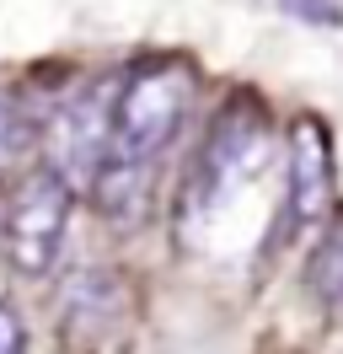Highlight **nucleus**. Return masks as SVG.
<instances>
[{"label":"nucleus","instance_id":"423d86ee","mask_svg":"<svg viewBox=\"0 0 343 354\" xmlns=\"http://www.w3.org/2000/svg\"><path fill=\"white\" fill-rule=\"evenodd\" d=\"M118 311H124V285H118L107 268L75 274L70 290H64V322H70V333H81V322H86V338H91V333H102L107 322H118Z\"/></svg>","mask_w":343,"mask_h":354},{"label":"nucleus","instance_id":"6e6552de","mask_svg":"<svg viewBox=\"0 0 343 354\" xmlns=\"http://www.w3.org/2000/svg\"><path fill=\"white\" fill-rule=\"evenodd\" d=\"M27 140H33V118L21 113V102L11 91H0V172L27 151Z\"/></svg>","mask_w":343,"mask_h":354},{"label":"nucleus","instance_id":"f257e3e1","mask_svg":"<svg viewBox=\"0 0 343 354\" xmlns=\"http://www.w3.org/2000/svg\"><path fill=\"white\" fill-rule=\"evenodd\" d=\"M274 161V129H268V113L257 97H231L225 108L214 113L204 145L188 167V183H183V221L198 225V221H214L225 204L252 183L263 167Z\"/></svg>","mask_w":343,"mask_h":354},{"label":"nucleus","instance_id":"0eeeda50","mask_svg":"<svg viewBox=\"0 0 343 354\" xmlns=\"http://www.w3.org/2000/svg\"><path fill=\"white\" fill-rule=\"evenodd\" d=\"M306 290L317 295L322 306L343 311V215L327 221V231L311 247V258H306Z\"/></svg>","mask_w":343,"mask_h":354},{"label":"nucleus","instance_id":"f03ea898","mask_svg":"<svg viewBox=\"0 0 343 354\" xmlns=\"http://www.w3.org/2000/svg\"><path fill=\"white\" fill-rule=\"evenodd\" d=\"M188 97H193L188 65H177V59L140 65L124 86H118L107 156H118V161H156V156L172 145V134L183 129Z\"/></svg>","mask_w":343,"mask_h":354},{"label":"nucleus","instance_id":"7ed1b4c3","mask_svg":"<svg viewBox=\"0 0 343 354\" xmlns=\"http://www.w3.org/2000/svg\"><path fill=\"white\" fill-rule=\"evenodd\" d=\"M70 209H75V188L64 183L48 161L38 172H27L17 183V194L6 204V258L17 274H48L59 263V247H64V231H70Z\"/></svg>","mask_w":343,"mask_h":354},{"label":"nucleus","instance_id":"1a4fd4ad","mask_svg":"<svg viewBox=\"0 0 343 354\" xmlns=\"http://www.w3.org/2000/svg\"><path fill=\"white\" fill-rule=\"evenodd\" d=\"M0 354H27V328L6 301H0Z\"/></svg>","mask_w":343,"mask_h":354},{"label":"nucleus","instance_id":"39448f33","mask_svg":"<svg viewBox=\"0 0 343 354\" xmlns=\"http://www.w3.org/2000/svg\"><path fill=\"white\" fill-rule=\"evenodd\" d=\"M333 209V145L317 118H295L290 129V221L317 225Z\"/></svg>","mask_w":343,"mask_h":354},{"label":"nucleus","instance_id":"20e7f679","mask_svg":"<svg viewBox=\"0 0 343 354\" xmlns=\"http://www.w3.org/2000/svg\"><path fill=\"white\" fill-rule=\"evenodd\" d=\"M118 75H107L97 86L75 91L70 102H59V113L43 124V161L75 188V194H91V183L107 161V140H113V108H118Z\"/></svg>","mask_w":343,"mask_h":354},{"label":"nucleus","instance_id":"9d476101","mask_svg":"<svg viewBox=\"0 0 343 354\" xmlns=\"http://www.w3.org/2000/svg\"><path fill=\"white\" fill-rule=\"evenodd\" d=\"M284 6H290V11H295V17H306V22H338V11H327V6H333V0H284Z\"/></svg>","mask_w":343,"mask_h":354}]
</instances>
